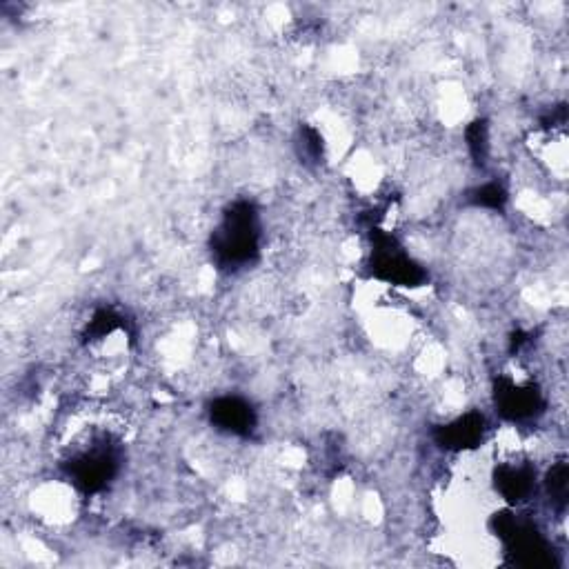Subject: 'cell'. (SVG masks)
Returning a JSON list of instances; mask_svg holds the SVG:
<instances>
[{"label":"cell","mask_w":569,"mask_h":569,"mask_svg":"<svg viewBox=\"0 0 569 569\" xmlns=\"http://www.w3.org/2000/svg\"><path fill=\"white\" fill-rule=\"evenodd\" d=\"M258 252L256 212L249 203L229 209L221 229L214 234V254L225 265H243Z\"/></svg>","instance_id":"6da1fadb"},{"label":"cell","mask_w":569,"mask_h":569,"mask_svg":"<svg viewBox=\"0 0 569 569\" xmlns=\"http://www.w3.org/2000/svg\"><path fill=\"white\" fill-rule=\"evenodd\" d=\"M496 405L512 421H521L538 412L541 407V396L532 387H518L514 383H501L496 389Z\"/></svg>","instance_id":"7a4b0ae2"},{"label":"cell","mask_w":569,"mask_h":569,"mask_svg":"<svg viewBox=\"0 0 569 569\" xmlns=\"http://www.w3.org/2000/svg\"><path fill=\"white\" fill-rule=\"evenodd\" d=\"M374 269L378 276L398 285H416L423 278L421 269L409 261L405 254H401V249L392 247H378Z\"/></svg>","instance_id":"3957f363"},{"label":"cell","mask_w":569,"mask_h":569,"mask_svg":"<svg viewBox=\"0 0 569 569\" xmlns=\"http://www.w3.org/2000/svg\"><path fill=\"white\" fill-rule=\"evenodd\" d=\"M74 481L87 492H96V489L105 487V483L114 474V458L105 452L85 454L72 465Z\"/></svg>","instance_id":"277c9868"},{"label":"cell","mask_w":569,"mask_h":569,"mask_svg":"<svg viewBox=\"0 0 569 569\" xmlns=\"http://www.w3.org/2000/svg\"><path fill=\"white\" fill-rule=\"evenodd\" d=\"M212 421L232 434H247L254 427V412L241 398H221L212 405Z\"/></svg>","instance_id":"5b68a950"},{"label":"cell","mask_w":569,"mask_h":569,"mask_svg":"<svg viewBox=\"0 0 569 569\" xmlns=\"http://www.w3.org/2000/svg\"><path fill=\"white\" fill-rule=\"evenodd\" d=\"M485 418L481 414H467L458 418L452 425H447L438 434V441L447 449H467L474 447L483 438Z\"/></svg>","instance_id":"8992f818"},{"label":"cell","mask_w":569,"mask_h":569,"mask_svg":"<svg viewBox=\"0 0 569 569\" xmlns=\"http://www.w3.org/2000/svg\"><path fill=\"white\" fill-rule=\"evenodd\" d=\"M496 487L507 501H523L532 492V474L521 467H503L496 476Z\"/></svg>","instance_id":"52a82bcc"}]
</instances>
